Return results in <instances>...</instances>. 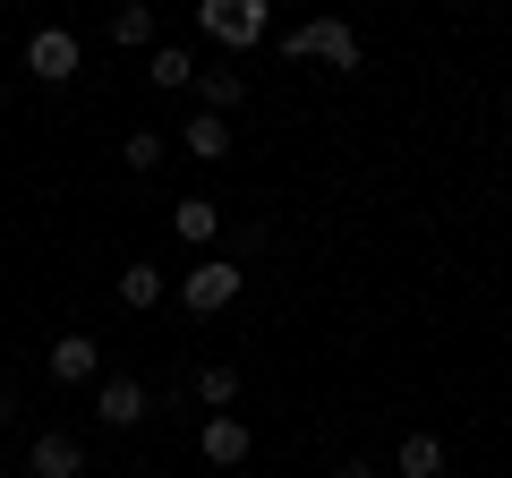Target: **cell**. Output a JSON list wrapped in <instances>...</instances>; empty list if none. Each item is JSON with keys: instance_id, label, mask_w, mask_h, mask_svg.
Wrapping results in <instances>:
<instances>
[{"instance_id": "cell-1", "label": "cell", "mask_w": 512, "mask_h": 478, "mask_svg": "<svg viewBox=\"0 0 512 478\" xmlns=\"http://www.w3.org/2000/svg\"><path fill=\"white\" fill-rule=\"evenodd\" d=\"M197 26H205L214 43H231V52H256V43L274 35V9H265V0H205Z\"/></svg>"}, {"instance_id": "cell-2", "label": "cell", "mask_w": 512, "mask_h": 478, "mask_svg": "<svg viewBox=\"0 0 512 478\" xmlns=\"http://www.w3.org/2000/svg\"><path fill=\"white\" fill-rule=\"evenodd\" d=\"M239 291H248V265H239V257H205V265H188V282H180L188 316H222Z\"/></svg>"}, {"instance_id": "cell-3", "label": "cell", "mask_w": 512, "mask_h": 478, "mask_svg": "<svg viewBox=\"0 0 512 478\" xmlns=\"http://www.w3.org/2000/svg\"><path fill=\"white\" fill-rule=\"evenodd\" d=\"M282 52L291 60H325V69H359V35H350L342 18H308V26H291V35H282Z\"/></svg>"}, {"instance_id": "cell-4", "label": "cell", "mask_w": 512, "mask_h": 478, "mask_svg": "<svg viewBox=\"0 0 512 478\" xmlns=\"http://www.w3.org/2000/svg\"><path fill=\"white\" fill-rule=\"evenodd\" d=\"M26 69H35L43 86H69L77 77V35L69 26H35V35H26Z\"/></svg>"}, {"instance_id": "cell-5", "label": "cell", "mask_w": 512, "mask_h": 478, "mask_svg": "<svg viewBox=\"0 0 512 478\" xmlns=\"http://www.w3.org/2000/svg\"><path fill=\"white\" fill-rule=\"evenodd\" d=\"M154 410V393L137 385V376H103V385H94V419L103 427H137Z\"/></svg>"}, {"instance_id": "cell-6", "label": "cell", "mask_w": 512, "mask_h": 478, "mask_svg": "<svg viewBox=\"0 0 512 478\" xmlns=\"http://www.w3.org/2000/svg\"><path fill=\"white\" fill-rule=\"evenodd\" d=\"M26 470H35V478H86V444L60 436V427H43V436L26 444Z\"/></svg>"}, {"instance_id": "cell-7", "label": "cell", "mask_w": 512, "mask_h": 478, "mask_svg": "<svg viewBox=\"0 0 512 478\" xmlns=\"http://www.w3.org/2000/svg\"><path fill=\"white\" fill-rule=\"evenodd\" d=\"M52 376L60 385H103V342H94V333H60L52 342Z\"/></svg>"}, {"instance_id": "cell-8", "label": "cell", "mask_w": 512, "mask_h": 478, "mask_svg": "<svg viewBox=\"0 0 512 478\" xmlns=\"http://www.w3.org/2000/svg\"><path fill=\"white\" fill-rule=\"evenodd\" d=\"M197 444H205V461H214V470H231V461H248L256 436H248V419H231V410H222V419H205Z\"/></svg>"}, {"instance_id": "cell-9", "label": "cell", "mask_w": 512, "mask_h": 478, "mask_svg": "<svg viewBox=\"0 0 512 478\" xmlns=\"http://www.w3.org/2000/svg\"><path fill=\"white\" fill-rule=\"evenodd\" d=\"M146 77H154L163 94L197 86V60H188V43H154V52H146Z\"/></svg>"}, {"instance_id": "cell-10", "label": "cell", "mask_w": 512, "mask_h": 478, "mask_svg": "<svg viewBox=\"0 0 512 478\" xmlns=\"http://www.w3.org/2000/svg\"><path fill=\"white\" fill-rule=\"evenodd\" d=\"M171 231H180L188 248H205V239L222 231V205L214 197H180V205H171Z\"/></svg>"}, {"instance_id": "cell-11", "label": "cell", "mask_w": 512, "mask_h": 478, "mask_svg": "<svg viewBox=\"0 0 512 478\" xmlns=\"http://www.w3.org/2000/svg\"><path fill=\"white\" fill-rule=\"evenodd\" d=\"M197 94H205L214 120H231V111L248 103V77H239V69H197Z\"/></svg>"}, {"instance_id": "cell-12", "label": "cell", "mask_w": 512, "mask_h": 478, "mask_svg": "<svg viewBox=\"0 0 512 478\" xmlns=\"http://www.w3.org/2000/svg\"><path fill=\"white\" fill-rule=\"evenodd\" d=\"M393 478H444V436H402Z\"/></svg>"}, {"instance_id": "cell-13", "label": "cell", "mask_w": 512, "mask_h": 478, "mask_svg": "<svg viewBox=\"0 0 512 478\" xmlns=\"http://www.w3.org/2000/svg\"><path fill=\"white\" fill-rule=\"evenodd\" d=\"M111 43H120V52H154V9H146V0L111 9Z\"/></svg>"}, {"instance_id": "cell-14", "label": "cell", "mask_w": 512, "mask_h": 478, "mask_svg": "<svg viewBox=\"0 0 512 478\" xmlns=\"http://www.w3.org/2000/svg\"><path fill=\"white\" fill-rule=\"evenodd\" d=\"M163 291H171V282H163V265H128V274H120V308H137V316H146V308H163Z\"/></svg>"}, {"instance_id": "cell-15", "label": "cell", "mask_w": 512, "mask_h": 478, "mask_svg": "<svg viewBox=\"0 0 512 478\" xmlns=\"http://www.w3.org/2000/svg\"><path fill=\"white\" fill-rule=\"evenodd\" d=\"M188 154H197V163H222V154H231V120L197 111V120H188Z\"/></svg>"}, {"instance_id": "cell-16", "label": "cell", "mask_w": 512, "mask_h": 478, "mask_svg": "<svg viewBox=\"0 0 512 478\" xmlns=\"http://www.w3.org/2000/svg\"><path fill=\"white\" fill-rule=\"evenodd\" d=\"M197 402H205V410H231V402H239V368H231V359L197 368Z\"/></svg>"}, {"instance_id": "cell-17", "label": "cell", "mask_w": 512, "mask_h": 478, "mask_svg": "<svg viewBox=\"0 0 512 478\" xmlns=\"http://www.w3.org/2000/svg\"><path fill=\"white\" fill-rule=\"evenodd\" d=\"M120 154H128V171H163V154H171V137H163V129H137V137H128Z\"/></svg>"}, {"instance_id": "cell-18", "label": "cell", "mask_w": 512, "mask_h": 478, "mask_svg": "<svg viewBox=\"0 0 512 478\" xmlns=\"http://www.w3.org/2000/svg\"><path fill=\"white\" fill-rule=\"evenodd\" d=\"M333 478H376V461H342V470H333Z\"/></svg>"}]
</instances>
